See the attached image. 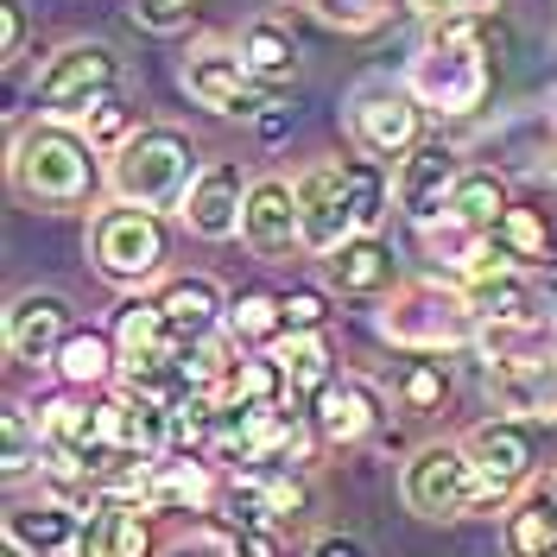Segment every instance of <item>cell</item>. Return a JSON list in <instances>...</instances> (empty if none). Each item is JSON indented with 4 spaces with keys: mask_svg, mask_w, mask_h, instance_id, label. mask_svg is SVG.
I'll use <instances>...</instances> for the list:
<instances>
[{
    "mask_svg": "<svg viewBox=\"0 0 557 557\" xmlns=\"http://www.w3.org/2000/svg\"><path fill=\"white\" fill-rule=\"evenodd\" d=\"M494 0H412V13L424 20H450V13H487Z\"/></svg>",
    "mask_w": 557,
    "mask_h": 557,
    "instance_id": "obj_43",
    "label": "cell"
},
{
    "mask_svg": "<svg viewBox=\"0 0 557 557\" xmlns=\"http://www.w3.org/2000/svg\"><path fill=\"white\" fill-rule=\"evenodd\" d=\"M108 184H114L121 203H146V209L184 203V190L197 184V146L177 127H139L127 146H114Z\"/></svg>",
    "mask_w": 557,
    "mask_h": 557,
    "instance_id": "obj_2",
    "label": "cell"
},
{
    "mask_svg": "<svg viewBox=\"0 0 557 557\" xmlns=\"http://www.w3.org/2000/svg\"><path fill=\"white\" fill-rule=\"evenodd\" d=\"M494 51H500V26H487V13L431 20V38L412 58V96L437 114H475L494 83Z\"/></svg>",
    "mask_w": 557,
    "mask_h": 557,
    "instance_id": "obj_1",
    "label": "cell"
},
{
    "mask_svg": "<svg viewBox=\"0 0 557 557\" xmlns=\"http://www.w3.org/2000/svg\"><path fill=\"white\" fill-rule=\"evenodd\" d=\"M242 58L260 83H292L298 76V38L285 33L278 20H253L242 33Z\"/></svg>",
    "mask_w": 557,
    "mask_h": 557,
    "instance_id": "obj_26",
    "label": "cell"
},
{
    "mask_svg": "<svg viewBox=\"0 0 557 557\" xmlns=\"http://www.w3.org/2000/svg\"><path fill=\"white\" fill-rule=\"evenodd\" d=\"M462 298H469V311L482 317V323H507V317H545L539 311V298H532V285L520 273H500V267H487L462 285Z\"/></svg>",
    "mask_w": 557,
    "mask_h": 557,
    "instance_id": "obj_22",
    "label": "cell"
},
{
    "mask_svg": "<svg viewBox=\"0 0 557 557\" xmlns=\"http://www.w3.org/2000/svg\"><path fill=\"white\" fill-rule=\"evenodd\" d=\"M203 500H209V469L197 462V456H172V462L152 456L146 507H203Z\"/></svg>",
    "mask_w": 557,
    "mask_h": 557,
    "instance_id": "obj_29",
    "label": "cell"
},
{
    "mask_svg": "<svg viewBox=\"0 0 557 557\" xmlns=\"http://www.w3.org/2000/svg\"><path fill=\"white\" fill-rule=\"evenodd\" d=\"M487 361H545L552 355V323L545 317H507V323H482L475 330Z\"/></svg>",
    "mask_w": 557,
    "mask_h": 557,
    "instance_id": "obj_25",
    "label": "cell"
},
{
    "mask_svg": "<svg viewBox=\"0 0 557 557\" xmlns=\"http://www.w3.org/2000/svg\"><path fill=\"white\" fill-rule=\"evenodd\" d=\"M487 247H494V260H507V267H545L552 260V235H545V215L539 209H500V222L487 228Z\"/></svg>",
    "mask_w": 557,
    "mask_h": 557,
    "instance_id": "obj_21",
    "label": "cell"
},
{
    "mask_svg": "<svg viewBox=\"0 0 557 557\" xmlns=\"http://www.w3.org/2000/svg\"><path fill=\"white\" fill-rule=\"evenodd\" d=\"M292 190H298V228H305V247H311V253H336L348 235H361V228H355V209H348L343 165H317V172H305Z\"/></svg>",
    "mask_w": 557,
    "mask_h": 557,
    "instance_id": "obj_12",
    "label": "cell"
},
{
    "mask_svg": "<svg viewBox=\"0 0 557 557\" xmlns=\"http://www.w3.org/2000/svg\"><path fill=\"white\" fill-rule=\"evenodd\" d=\"M444 399H450V374H444V361H406L399 368V406L418 418L444 412Z\"/></svg>",
    "mask_w": 557,
    "mask_h": 557,
    "instance_id": "obj_34",
    "label": "cell"
},
{
    "mask_svg": "<svg viewBox=\"0 0 557 557\" xmlns=\"http://www.w3.org/2000/svg\"><path fill=\"white\" fill-rule=\"evenodd\" d=\"M273 355H278V368H285V381H292V393H311L317 399L323 386L336 381V374H330V343H323L317 330H292Z\"/></svg>",
    "mask_w": 557,
    "mask_h": 557,
    "instance_id": "obj_28",
    "label": "cell"
},
{
    "mask_svg": "<svg viewBox=\"0 0 557 557\" xmlns=\"http://www.w3.org/2000/svg\"><path fill=\"white\" fill-rule=\"evenodd\" d=\"M507 557H557V500L532 487L507 513Z\"/></svg>",
    "mask_w": 557,
    "mask_h": 557,
    "instance_id": "obj_23",
    "label": "cell"
},
{
    "mask_svg": "<svg viewBox=\"0 0 557 557\" xmlns=\"http://www.w3.org/2000/svg\"><path fill=\"white\" fill-rule=\"evenodd\" d=\"M462 165H456V146L450 139H418L412 152L399 159V172H393V203L406 209V222L418 228H437L444 215H450V190Z\"/></svg>",
    "mask_w": 557,
    "mask_h": 557,
    "instance_id": "obj_7",
    "label": "cell"
},
{
    "mask_svg": "<svg viewBox=\"0 0 557 557\" xmlns=\"http://www.w3.org/2000/svg\"><path fill=\"white\" fill-rule=\"evenodd\" d=\"M70 343V305L58 292H26L7 311V348L20 361H58V348Z\"/></svg>",
    "mask_w": 557,
    "mask_h": 557,
    "instance_id": "obj_15",
    "label": "cell"
},
{
    "mask_svg": "<svg viewBox=\"0 0 557 557\" xmlns=\"http://www.w3.org/2000/svg\"><path fill=\"white\" fill-rule=\"evenodd\" d=\"M228 557H278V539L267 532V525H235V545H228Z\"/></svg>",
    "mask_w": 557,
    "mask_h": 557,
    "instance_id": "obj_42",
    "label": "cell"
},
{
    "mask_svg": "<svg viewBox=\"0 0 557 557\" xmlns=\"http://www.w3.org/2000/svg\"><path fill=\"white\" fill-rule=\"evenodd\" d=\"M89 253L108 278L121 285H139L165 267V228L146 203H121V209H102L96 215V235H89Z\"/></svg>",
    "mask_w": 557,
    "mask_h": 557,
    "instance_id": "obj_6",
    "label": "cell"
},
{
    "mask_svg": "<svg viewBox=\"0 0 557 557\" xmlns=\"http://www.w3.org/2000/svg\"><path fill=\"white\" fill-rule=\"evenodd\" d=\"M487 399L513 418H552L557 412V355H545V361H494L487 368Z\"/></svg>",
    "mask_w": 557,
    "mask_h": 557,
    "instance_id": "obj_16",
    "label": "cell"
},
{
    "mask_svg": "<svg viewBox=\"0 0 557 557\" xmlns=\"http://www.w3.org/2000/svg\"><path fill=\"white\" fill-rule=\"evenodd\" d=\"M317 431L330 437V444H361V437H374L381 431V393L361 381H330L317 393Z\"/></svg>",
    "mask_w": 557,
    "mask_h": 557,
    "instance_id": "obj_17",
    "label": "cell"
},
{
    "mask_svg": "<svg viewBox=\"0 0 557 557\" xmlns=\"http://www.w3.org/2000/svg\"><path fill=\"white\" fill-rule=\"evenodd\" d=\"M184 89H190V102L209 108V114H260V108H267V83L247 70L242 51H222V45L184 58Z\"/></svg>",
    "mask_w": 557,
    "mask_h": 557,
    "instance_id": "obj_10",
    "label": "cell"
},
{
    "mask_svg": "<svg viewBox=\"0 0 557 557\" xmlns=\"http://www.w3.org/2000/svg\"><path fill=\"white\" fill-rule=\"evenodd\" d=\"M114 89H121V58H114L108 45H64V51L45 64L33 102L45 108V114L70 121V114H89L96 102H108Z\"/></svg>",
    "mask_w": 557,
    "mask_h": 557,
    "instance_id": "obj_5",
    "label": "cell"
},
{
    "mask_svg": "<svg viewBox=\"0 0 557 557\" xmlns=\"http://www.w3.org/2000/svg\"><path fill=\"white\" fill-rule=\"evenodd\" d=\"M58 368H64L70 386H102L121 368V348L108 336H96V330H70V343L58 348Z\"/></svg>",
    "mask_w": 557,
    "mask_h": 557,
    "instance_id": "obj_30",
    "label": "cell"
},
{
    "mask_svg": "<svg viewBox=\"0 0 557 557\" xmlns=\"http://www.w3.org/2000/svg\"><path fill=\"white\" fill-rule=\"evenodd\" d=\"M13 184L38 203H83L96 184V139L70 134L64 121H38L13 139Z\"/></svg>",
    "mask_w": 557,
    "mask_h": 557,
    "instance_id": "obj_3",
    "label": "cell"
},
{
    "mask_svg": "<svg viewBox=\"0 0 557 557\" xmlns=\"http://www.w3.org/2000/svg\"><path fill=\"white\" fill-rule=\"evenodd\" d=\"M228 374H235V343H222L215 330L177 348V381H184V393H215L222 399Z\"/></svg>",
    "mask_w": 557,
    "mask_h": 557,
    "instance_id": "obj_27",
    "label": "cell"
},
{
    "mask_svg": "<svg viewBox=\"0 0 557 557\" xmlns=\"http://www.w3.org/2000/svg\"><path fill=\"white\" fill-rule=\"evenodd\" d=\"M159 311H165L177 343H197V336L215 330V317H228V305H222V292H215L209 278H172V285L159 292Z\"/></svg>",
    "mask_w": 557,
    "mask_h": 557,
    "instance_id": "obj_20",
    "label": "cell"
},
{
    "mask_svg": "<svg viewBox=\"0 0 557 557\" xmlns=\"http://www.w3.org/2000/svg\"><path fill=\"white\" fill-rule=\"evenodd\" d=\"M323 298H317V292H285V336H292V330H323Z\"/></svg>",
    "mask_w": 557,
    "mask_h": 557,
    "instance_id": "obj_41",
    "label": "cell"
},
{
    "mask_svg": "<svg viewBox=\"0 0 557 557\" xmlns=\"http://www.w3.org/2000/svg\"><path fill=\"white\" fill-rule=\"evenodd\" d=\"M45 450V424H33V412H7V475H26Z\"/></svg>",
    "mask_w": 557,
    "mask_h": 557,
    "instance_id": "obj_36",
    "label": "cell"
},
{
    "mask_svg": "<svg viewBox=\"0 0 557 557\" xmlns=\"http://www.w3.org/2000/svg\"><path fill=\"white\" fill-rule=\"evenodd\" d=\"M228 336L235 343H273V336H285V292H242L228 305Z\"/></svg>",
    "mask_w": 557,
    "mask_h": 557,
    "instance_id": "obj_32",
    "label": "cell"
},
{
    "mask_svg": "<svg viewBox=\"0 0 557 557\" xmlns=\"http://www.w3.org/2000/svg\"><path fill=\"white\" fill-rule=\"evenodd\" d=\"M285 368H278V355H253V361H235V374L222 386V399L228 406H267V399H285Z\"/></svg>",
    "mask_w": 557,
    "mask_h": 557,
    "instance_id": "obj_33",
    "label": "cell"
},
{
    "mask_svg": "<svg viewBox=\"0 0 557 557\" xmlns=\"http://www.w3.org/2000/svg\"><path fill=\"white\" fill-rule=\"evenodd\" d=\"M500 209H507V190H500V177L494 172H462L450 190V222H462V228H494L500 222Z\"/></svg>",
    "mask_w": 557,
    "mask_h": 557,
    "instance_id": "obj_31",
    "label": "cell"
},
{
    "mask_svg": "<svg viewBox=\"0 0 557 557\" xmlns=\"http://www.w3.org/2000/svg\"><path fill=\"white\" fill-rule=\"evenodd\" d=\"M317 13L330 26H343V33H368V26H381L386 0H317Z\"/></svg>",
    "mask_w": 557,
    "mask_h": 557,
    "instance_id": "obj_38",
    "label": "cell"
},
{
    "mask_svg": "<svg viewBox=\"0 0 557 557\" xmlns=\"http://www.w3.org/2000/svg\"><path fill=\"white\" fill-rule=\"evenodd\" d=\"M26 51V0H0V64H20Z\"/></svg>",
    "mask_w": 557,
    "mask_h": 557,
    "instance_id": "obj_40",
    "label": "cell"
},
{
    "mask_svg": "<svg viewBox=\"0 0 557 557\" xmlns=\"http://www.w3.org/2000/svg\"><path fill=\"white\" fill-rule=\"evenodd\" d=\"M7 539L26 545V552H38V557H58V552H70L83 532L70 520V507H13V513H7Z\"/></svg>",
    "mask_w": 557,
    "mask_h": 557,
    "instance_id": "obj_24",
    "label": "cell"
},
{
    "mask_svg": "<svg viewBox=\"0 0 557 557\" xmlns=\"http://www.w3.org/2000/svg\"><path fill=\"white\" fill-rule=\"evenodd\" d=\"M190 13H197V0H134V20L146 33H177V26H190Z\"/></svg>",
    "mask_w": 557,
    "mask_h": 557,
    "instance_id": "obj_39",
    "label": "cell"
},
{
    "mask_svg": "<svg viewBox=\"0 0 557 557\" xmlns=\"http://www.w3.org/2000/svg\"><path fill=\"white\" fill-rule=\"evenodd\" d=\"M311 557H374V552H368L361 539H348V532H323Z\"/></svg>",
    "mask_w": 557,
    "mask_h": 557,
    "instance_id": "obj_44",
    "label": "cell"
},
{
    "mask_svg": "<svg viewBox=\"0 0 557 557\" xmlns=\"http://www.w3.org/2000/svg\"><path fill=\"white\" fill-rule=\"evenodd\" d=\"M343 184H348V209H355V228H374L386 215V177L368 159H343Z\"/></svg>",
    "mask_w": 557,
    "mask_h": 557,
    "instance_id": "obj_35",
    "label": "cell"
},
{
    "mask_svg": "<svg viewBox=\"0 0 557 557\" xmlns=\"http://www.w3.org/2000/svg\"><path fill=\"white\" fill-rule=\"evenodd\" d=\"M418 121H424V102H418L412 89H361L355 108H348V134L361 152H374V159H406L418 146Z\"/></svg>",
    "mask_w": 557,
    "mask_h": 557,
    "instance_id": "obj_8",
    "label": "cell"
},
{
    "mask_svg": "<svg viewBox=\"0 0 557 557\" xmlns=\"http://www.w3.org/2000/svg\"><path fill=\"white\" fill-rule=\"evenodd\" d=\"M406 507H412L418 520H462V513H475L487 500L482 487V469H475V456L462 450V444H431V450H418L406 462Z\"/></svg>",
    "mask_w": 557,
    "mask_h": 557,
    "instance_id": "obj_4",
    "label": "cell"
},
{
    "mask_svg": "<svg viewBox=\"0 0 557 557\" xmlns=\"http://www.w3.org/2000/svg\"><path fill=\"white\" fill-rule=\"evenodd\" d=\"M7 557H33V552H26V545H13V539H7Z\"/></svg>",
    "mask_w": 557,
    "mask_h": 557,
    "instance_id": "obj_45",
    "label": "cell"
},
{
    "mask_svg": "<svg viewBox=\"0 0 557 557\" xmlns=\"http://www.w3.org/2000/svg\"><path fill=\"white\" fill-rule=\"evenodd\" d=\"M323 273H330V285L348 292V298H374V292L393 285V247H386L374 228H361V235H348L336 253H323Z\"/></svg>",
    "mask_w": 557,
    "mask_h": 557,
    "instance_id": "obj_18",
    "label": "cell"
},
{
    "mask_svg": "<svg viewBox=\"0 0 557 557\" xmlns=\"http://www.w3.org/2000/svg\"><path fill=\"white\" fill-rule=\"evenodd\" d=\"M462 450L475 456V469H482V487H487L482 507H500L532 475V462H539V444H532V424L525 418H487L482 431H469Z\"/></svg>",
    "mask_w": 557,
    "mask_h": 557,
    "instance_id": "obj_11",
    "label": "cell"
},
{
    "mask_svg": "<svg viewBox=\"0 0 557 557\" xmlns=\"http://www.w3.org/2000/svg\"><path fill=\"white\" fill-rule=\"evenodd\" d=\"M76 557H152V532L139 500H102V513L83 525Z\"/></svg>",
    "mask_w": 557,
    "mask_h": 557,
    "instance_id": "obj_19",
    "label": "cell"
},
{
    "mask_svg": "<svg viewBox=\"0 0 557 557\" xmlns=\"http://www.w3.org/2000/svg\"><path fill=\"white\" fill-rule=\"evenodd\" d=\"M242 242L253 253H292V242H305V228H298V190L285 184V177H260V184H247V209H242Z\"/></svg>",
    "mask_w": 557,
    "mask_h": 557,
    "instance_id": "obj_14",
    "label": "cell"
},
{
    "mask_svg": "<svg viewBox=\"0 0 557 557\" xmlns=\"http://www.w3.org/2000/svg\"><path fill=\"white\" fill-rule=\"evenodd\" d=\"M184 222H190V235H203V242H228V235H242V209H247V184H242V165H228V159H215L197 172V184L184 190Z\"/></svg>",
    "mask_w": 557,
    "mask_h": 557,
    "instance_id": "obj_13",
    "label": "cell"
},
{
    "mask_svg": "<svg viewBox=\"0 0 557 557\" xmlns=\"http://www.w3.org/2000/svg\"><path fill=\"white\" fill-rule=\"evenodd\" d=\"M393 343L406 348H450V343H475L482 317L469 311V298H450V292H412L399 298L381 323Z\"/></svg>",
    "mask_w": 557,
    "mask_h": 557,
    "instance_id": "obj_9",
    "label": "cell"
},
{
    "mask_svg": "<svg viewBox=\"0 0 557 557\" xmlns=\"http://www.w3.org/2000/svg\"><path fill=\"white\" fill-rule=\"evenodd\" d=\"M89 139H96V146H127V139H134V114H127L121 96H108V102L89 108Z\"/></svg>",
    "mask_w": 557,
    "mask_h": 557,
    "instance_id": "obj_37",
    "label": "cell"
}]
</instances>
